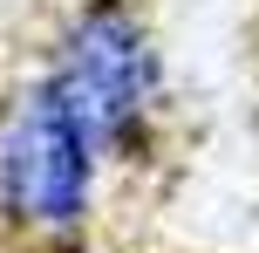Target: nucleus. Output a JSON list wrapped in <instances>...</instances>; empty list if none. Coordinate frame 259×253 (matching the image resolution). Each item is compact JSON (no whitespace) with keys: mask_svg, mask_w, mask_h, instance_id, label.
I'll use <instances>...</instances> for the list:
<instances>
[{"mask_svg":"<svg viewBox=\"0 0 259 253\" xmlns=\"http://www.w3.org/2000/svg\"><path fill=\"white\" fill-rule=\"evenodd\" d=\"M103 164L109 151L34 68L0 110V226L34 246H75L103 205Z\"/></svg>","mask_w":259,"mask_h":253,"instance_id":"nucleus-1","label":"nucleus"},{"mask_svg":"<svg viewBox=\"0 0 259 253\" xmlns=\"http://www.w3.org/2000/svg\"><path fill=\"white\" fill-rule=\"evenodd\" d=\"M48 89L89 123V137L109 158L143 151L164 103V48H157L150 21L130 0H82L68 21L55 27L48 55H41Z\"/></svg>","mask_w":259,"mask_h":253,"instance_id":"nucleus-2","label":"nucleus"}]
</instances>
